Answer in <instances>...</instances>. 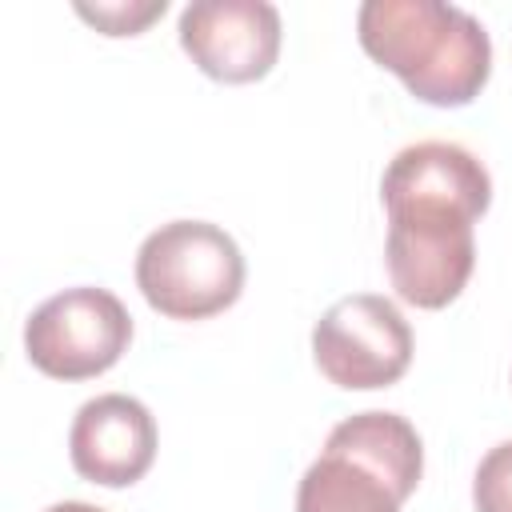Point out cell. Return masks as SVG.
I'll use <instances>...</instances> for the list:
<instances>
[{"instance_id":"6da1fadb","label":"cell","mask_w":512,"mask_h":512,"mask_svg":"<svg viewBox=\"0 0 512 512\" xmlns=\"http://www.w3.org/2000/svg\"><path fill=\"white\" fill-rule=\"evenodd\" d=\"M388 208L384 264L396 296L412 308L452 304L476 264L472 224L492 204L488 168L452 140L400 148L380 176Z\"/></svg>"},{"instance_id":"9c48e42d","label":"cell","mask_w":512,"mask_h":512,"mask_svg":"<svg viewBox=\"0 0 512 512\" xmlns=\"http://www.w3.org/2000/svg\"><path fill=\"white\" fill-rule=\"evenodd\" d=\"M476 512H512V440L484 452L472 476Z\"/></svg>"},{"instance_id":"7a4b0ae2","label":"cell","mask_w":512,"mask_h":512,"mask_svg":"<svg viewBox=\"0 0 512 512\" xmlns=\"http://www.w3.org/2000/svg\"><path fill=\"white\" fill-rule=\"evenodd\" d=\"M360 48L404 88L436 108H460L492 76L484 24L444 0H364L356 12Z\"/></svg>"},{"instance_id":"ba28073f","label":"cell","mask_w":512,"mask_h":512,"mask_svg":"<svg viewBox=\"0 0 512 512\" xmlns=\"http://www.w3.org/2000/svg\"><path fill=\"white\" fill-rule=\"evenodd\" d=\"M68 456L84 480L128 488L156 460V420L136 396H92L76 408V420L68 428Z\"/></svg>"},{"instance_id":"5b68a950","label":"cell","mask_w":512,"mask_h":512,"mask_svg":"<svg viewBox=\"0 0 512 512\" xmlns=\"http://www.w3.org/2000/svg\"><path fill=\"white\" fill-rule=\"evenodd\" d=\"M132 340V316L108 288L80 284L48 296L24 324L32 368L52 380H88L108 372Z\"/></svg>"},{"instance_id":"277c9868","label":"cell","mask_w":512,"mask_h":512,"mask_svg":"<svg viewBox=\"0 0 512 512\" xmlns=\"http://www.w3.org/2000/svg\"><path fill=\"white\" fill-rule=\"evenodd\" d=\"M136 288L168 320H208L244 292L240 244L208 220H172L144 236Z\"/></svg>"},{"instance_id":"30bf717a","label":"cell","mask_w":512,"mask_h":512,"mask_svg":"<svg viewBox=\"0 0 512 512\" xmlns=\"http://www.w3.org/2000/svg\"><path fill=\"white\" fill-rule=\"evenodd\" d=\"M164 8H168V0H108V4H76V12L88 20V24H96L104 36H136V32H144L152 20H160L164 16Z\"/></svg>"},{"instance_id":"8fae6325","label":"cell","mask_w":512,"mask_h":512,"mask_svg":"<svg viewBox=\"0 0 512 512\" xmlns=\"http://www.w3.org/2000/svg\"><path fill=\"white\" fill-rule=\"evenodd\" d=\"M44 512H104V508L84 504V500H60V504H52V508H44Z\"/></svg>"},{"instance_id":"52a82bcc","label":"cell","mask_w":512,"mask_h":512,"mask_svg":"<svg viewBox=\"0 0 512 512\" xmlns=\"http://www.w3.org/2000/svg\"><path fill=\"white\" fill-rule=\"evenodd\" d=\"M176 32L192 64L224 84L268 76L280 56V12L268 0H192Z\"/></svg>"},{"instance_id":"8992f818","label":"cell","mask_w":512,"mask_h":512,"mask_svg":"<svg viewBox=\"0 0 512 512\" xmlns=\"http://www.w3.org/2000/svg\"><path fill=\"white\" fill-rule=\"evenodd\" d=\"M312 360L336 388H388L412 364V328L388 296L356 292L316 320Z\"/></svg>"},{"instance_id":"3957f363","label":"cell","mask_w":512,"mask_h":512,"mask_svg":"<svg viewBox=\"0 0 512 512\" xmlns=\"http://www.w3.org/2000/svg\"><path fill=\"white\" fill-rule=\"evenodd\" d=\"M424 476L420 432L400 412L340 420L296 488V512H400Z\"/></svg>"}]
</instances>
